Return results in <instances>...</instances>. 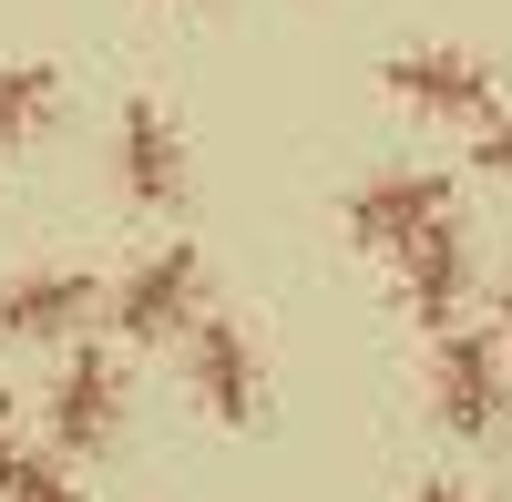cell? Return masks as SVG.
<instances>
[{
	"instance_id": "8fae6325",
	"label": "cell",
	"mask_w": 512,
	"mask_h": 502,
	"mask_svg": "<svg viewBox=\"0 0 512 502\" xmlns=\"http://www.w3.org/2000/svg\"><path fill=\"white\" fill-rule=\"evenodd\" d=\"M0 502H93L62 451H0Z\"/></svg>"
},
{
	"instance_id": "52a82bcc",
	"label": "cell",
	"mask_w": 512,
	"mask_h": 502,
	"mask_svg": "<svg viewBox=\"0 0 512 502\" xmlns=\"http://www.w3.org/2000/svg\"><path fill=\"white\" fill-rule=\"evenodd\" d=\"M441 216H461V195H451V175H441V164H410V175H369V185L349 195V246H369V257H400V246H410L420 226H441Z\"/></svg>"
},
{
	"instance_id": "4fadbf2b",
	"label": "cell",
	"mask_w": 512,
	"mask_h": 502,
	"mask_svg": "<svg viewBox=\"0 0 512 502\" xmlns=\"http://www.w3.org/2000/svg\"><path fill=\"white\" fill-rule=\"evenodd\" d=\"M492 349L512 359V267H502V287H492Z\"/></svg>"
},
{
	"instance_id": "9c48e42d",
	"label": "cell",
	"mask_w": 512,
	"mask_h": 502,
	"mask_svg": "<svg viewBox=\"0 0 512 502\" xmlns=\"http://www.w3.org/2000/svg\"><path fill=\"white\" fill-rule=\"evenodd\" d=\"M93 308H103V287L82 267H21V277H0V339L52 349V339H82Z\"/></svg>"
},
{
	"instance_id": "5b68a950",
	"label": "cell",
	"mask_w": 512,
	"mask_h": 502,
	"mask_svg": "<svg viewBox=\"0 0 512 502\" xmlns=\"http://www.w3.org/2000/svg\"><path fill=\"white\" fill-rule=\"evenodd\" d=\"M195 318H205V246H154L144 267H123V287H113L123 349H154L175 328H195Z\"/></svg>"
},
{
	"instance_id": "7a4b0ae2",
	"label": "cell",
	"mask_w": 512,
	"mask_h": 502,
	"mask_svg": "<svg viewBox=\"0 0 512 502\" xmlns=\"http://www.w3.org/2000/svg\"><path fill=\"white\" fill-rule=\"evenodd\" d=\"M123 410H134L123 400V359L113 349H72L52 400H41V431H52L62 462H103V451H123Z\"/></svg>"
},
{
	"instance_id": "3957f363",
	"label": "cell",
	"mask_w": 512,
	"mask_h": 502,
	"mask_svg": "<svg viewBox=\"0 0 512 502\" xmlns=\"http://www.w3.org/2000/svg\"><path fill=\"white\" fill-rule=\"evenodd\" d=\"M390 103L420 113V123H482L502 113V72L482 52H451V41H410V52H390Z\"/></svg>"
},
{
	"instance_id": "30bf717a",
	"label": "cell",
	"mask_w": 512,
	"mask_h": 502,
	"mask_svg": "<svg viewBox=\"0 0 512 502\" xmlns=\"http://www.w3.org/2000/svg\"><path fill=\"white\" fill-rule=\"evenodd\" d=\"M62 123V72L52 62H0V144H31Z\"/></svg>"
},
{
	"instance_id": "ba28073f",
	"label": "cell",
	"mask_w": 512,
	"mask_h": 502,
	"mask_svg": "<svg viewBox=\"0 0 512 502\" xmlns=\"http://www.w3.org/2000/svg\"><path fill=\"white\" fill-rule=\"evenodd\" d=\"M400 308H410V328H461V298H472V246H461V216H441V226H420L410 246H400Z\"/></svg>"
},
{
	"instance_id": "7c38bea8",
	"label": "cell",
	"mask_w": 512,
	"mask_h": 502,
	"mask_svg": "<svg viewBox=\"0 0 512 502\" xmlns=\"http://www.w3.org/2000/svg\"><path fill=\"white\" fill-rule=\"evenodd\" d=\"M472 164H482L492 185H512V113H482L472 123Z\"/></svg>"
},
{
	"instance_id": "6da1fadb",
	"label": "cell",
	"mask_w": 512,
	"mask_h": 502,
	"mask_svg": "<svg viewBox=\"0 0 512 502\" xmlns=\"http://www.w3.org/2000/svg\"><path fill=\"white\" fill-rule=\"evenodd\" d=\"M431 421L461 441H492L512 421V359L492 349V328H441L431 339Z\"/></svg>"
},
{
	"instance_id": "9a60e30c",
	"label": "cell",
	"mask_w": 512,
	"mask_h": 502,
	"mask_svg": "<svg viewBox=\"0 0 512 502\" xmlns=\"http://www.w3.org/2000/svg\"><path fill=\"white\" fill-rule=\"evenodd\" d=\"M11 410H21V400H11V390H0V431H11Z\"/></svg>"
},
{
	"instance_id": "277c9868",
	"label": "cell",
	"mask_w": 512,
	"mask_h": 502,
	"mask_svg": "<svg viewBox=\"0 0 512 502\" xmlns=\"http://www.w3.org/2000/svg\"><path fill=\"white\" fill-rule=\"evenodd\" d=\"M113 185H123V205H144V216H175V205L195 195V175H185V123L164 113L154 93H134L113 113Z\"/></svg>"
},
{
	"instance_id": "5bb4252c",
	"label": "cell",
	"mask_w": 512,
	"mask_h": 502,
	"mask_svg": "<svg viewBox=\"0 0 512 502\" xmlns=\"http://www.w3.org/2000/svg\"><path fill=\"white\" fill-rule=\"evenodd\" d=\"M410 502H492V492H472V482H410Z\"/></svg>"
},
{
	"instance_id": "8992f818",
	"label": "cell",
	"mask_w": 512,
	"mask_h": 502,
	"mask_svg": "<svg viewBox=\"0 0 512 502\" xmlns=\"http://www.w3.org/2000/svg\"><path fill=\"white\" fill-rule=\"evenodd\" d=\"M185 380H195V410H205V421H226V431H256V421H267V349H256L236 318H216V308L195 318Z\"/></svg>"
}]
</instances>
